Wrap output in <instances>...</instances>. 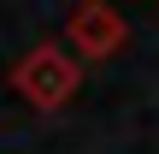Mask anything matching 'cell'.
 Returning <instances> with one entry per match:
<instances>
[{
  "label": "cell",
  "instance_id": "obj_1",
  "mask_svg": "<svg viewBox=\"0 0 159 154\" xmlns=\"http://www.w3.org/2000/svg\"><path fill=\"white\" fill-rule=\"evenodd\" d=\"M12 89L35 107V113H59L77 89H83V59L65 42H35L18 65H12Z\"/></svg>",
  "mask_w": 159,
  "mask_h": 154
},
{
  "label": "cell",
  "instance_id": "obj_2",
  "mask_svg": "<svg viewBox=\"0 0 159 154\" xmlns=\"http://www.w3.org/2000/svg\"><path fill=\"white\" fill-rule=\"evenodd\" d=\"M124 42H130V24H124V12H112L106 0H83V6L71 12V24H65V47H71L77 59H112Z\"/></svg>",
  "mask_w": 159,
  "mask_h": 154
}]
</instances>
